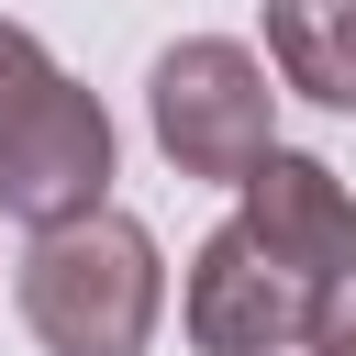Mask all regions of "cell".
<instances>
[{"label":"cell","mask_w":356,"mask_h":356,"mask_svg":"<svg viewBox=\"0 0 356 356\" xmlns=\"http://www.w3.org/2000/svg\"><path fill=\"white\" fill-rule=\"evenodd\" d=\"M178 323H189L200 356H300L312 323H323V289L289 278L245 222H222V234H200V256H189Z\"/></svg>","instance_id":"obj_4"},{"label":"cell","mask_w":356,"mask_h":356,"mask_svg":"<svg viewBox=\"0 0 356 356\" xmlns=\"http://www.w3.org/2000/svg\"><path fill=\"white\" fill-rule=\"evenodd\" d=\"M156 312H167V267L134 211H89L22 245V323L44 334V356H145Z\"/></svg>","instance_id":"obj_2"},{"label":"cell","mask_w":356,"mask_h":356,"mask_svg":"<svg viewBox=\"0 0 356 356\" xmlns=\"http://www.w3.org/2000/svg\"><path fill=\"white\" fill-rule=\"evenodd\" d=\"M0 211L22 234H56V222L111 211V111L11 11H0Z\"/></svg>","instance_id":"obj_1"},{"label":"cell","mask_w":356,"mask_h":356,"mask_svg":"<svg viewBox=\"0 0 356 356\" xmlns=\"http://www.w3.org/2000/svg\"><path fill=\"white\" fill-rule=\"evenodd\" d=\"M289 278H312V289H334V278H356V189L323 167V156H267L256 178H245V211H234Z\"/></svg>","instance_id":"obj_5"},{"label":"cell","mask_w":356,"mask_h":356,"mask_svg":"<svg viewBox=\"0 0 356 356\" xmlns=\"http://www.w3.org/2000/svg\"><path fill=\"white\" fill-rule=\"evenodd\" d=\"M267 67L278 89L356 111V0H267Z\"/></svg>","instance_id":"obj_6"},{"label":"cell","mask_w":356,"mask_h":356,"mask_svg":"<svg viewBox=\"0 0 356 356\" xmlns=\"http://www.w3.org/2000/svg\"><path fill=\"white\" fill-rule=\"evenodd\" d=\"M312 356H356V278L323 289V323H312Z\"/></svg>","instance_id":"obj_7"},{"label":"cell","mask_w":356,"mask_h":356,"mask_svg":"<svg viewBox=\"0 0 356 356\" xmlns=\"http://www.w3.org/2000/svg\"><path fill=\"white\" fill-rule=\"evenodd\" d=\"M145 122H156V145H167L178 178H222V189H245V178L278 156V89H267V67H256L234 33H189V44H167L156 78H145Z\"/></svg>","instance_id":"obj_3"}]
</instances>
